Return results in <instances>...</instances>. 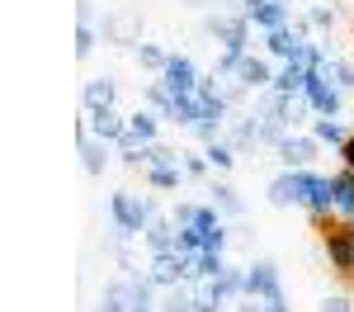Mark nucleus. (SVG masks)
<instances>
[{
    "label": "nucleus",
    "instance_id": "1",
    "mask_svg": "<svg viewBox=\"0 0 354 312\" xmlns=\"http://www.w3.org/2000/svg\"><path fill=\"white\" fill-rule=\"evenodd\" d=\"M156 218V203L151 199L133 194V190H118L109 199V223H113V241H133L147 232V223Z\"/></svg>",
    "mask_w": 354,
    "mask_h": 312
},
{
    "label": "nucleus",
    "instance_id": "10",
    "mask_svg": "<svg viewBox=\"0 0 354 312\" xmlns=\"http://www.w3.org/2000/svg\"><path fill=\"white\" fill-rule=\"evenodd\" d=\"M241 15L250 19V28H260V33L288 28V5H283V0H245Z\"/></svg>",
    "mask_w": 354,
    "mask_h": 312
},
{
    "label": "nucleus",
    "instance_id": "12",
    "mask_svg": "<svg viewBox=\"0 0 354 312\" xmlns=\"http://www.w3.org/2000/svg\"><path fill=\"white\" fill-rule=\"evenodd\" d=\"M208 284H213V293H218V303H222L227 312H232V308L245 298V270H236V265H227L218 279H208Z\"/></svg>",
    "mask_w": 354,
    "mask_h": 312
},
{
    "label": "nucleus",
    "instance_id": "18",
    "mask_svg": "<svg viewBox=\"0 0 354 312\" xmlns=\"http://www.w3.org/2000/svg\"><path fill=\"white\" fill-rule=\"evenodd\" d=\"M208 194H213V208H218V213H227V218H241V213H245L241 194H236L227 180H218V175L208 180Z\"/></svg>",
    "mask_w": 354,
    "mask_h": 312
},
{
    "label": "nucleus",
    "instance_id": "20",
    "mask_svg": "<svg viewBox=\"0 0 354 312\" xmlns=\"http://www.w3.org/2000/svg\"><path fill=\"white\" fill-rule=\"evenodd\" d=\"M312 138L322 142V147H345L350 128H345L340 118H312Z\"/></svg>",
    "mask_w": 354,
    "mask_h": 312
},
{
    "label": "nucleus",
    "instance_id": "33",
    "mask_svg": "<svg viewBox=\"0 0 354 312\" xmlns=\"http://www.w3.org/2000/svg\"><path fill=\"white\" fill-rule=\"evenodd\" d=\"M317 312H354V303H350V293H330V298H322Z\"/></svg>",
    "mask_w": 354,
    "mask_h": 312
},
{
    "label": "nucleus",
    "instance_id": "31",
    "mask_svg": "<svg viewBox=\"0 0 354 312\" xmlns=\"http://www.w3.org/2000/svg\"><path fill=\"white\" fill-rule=\"evenodd\" d=\"M194 312H227L213 293V284H194Z\"/></svg>",
    "mask_w": 354,
    "mask_h": 312
},
{
    "label": "nucleus",
    "instance_id": "4",
    "mask_svg": "<svg viewBox=\"0 0 354 312\" xmlns=\"http://www.w3.org/2000/svg\"><path fill=\"white\" fill-rule=\"evenodd\" d=\"M245 298H255V303H274V298H283V284H279V265H274V260H255V265H245Z\"/></svg>",
    "mask_w": 354,
    "mask_h": 312
},
{
    "label": "nucleus",
    "instance_id": "6",
    "mask_svg": "<svg viewBox=\"0 0 354 312\" xmlns=\"http://www.w3.org/2000/svg\"><path fill=\"white\" fill-rule=\"evenodd\" d=\"M302 95H307V104H312V113H317V118H340L345 90L330 81V76H322V71H317V76L307 81V90H302Z\"/></svg>",
    "mask_w": 354,
    "mask_h": 312
},
{
    "label": "nucleus",
    "instance_id": "3",
    "mask_svg": "<svg viewBox=\"0 0 354 312\" xmlns=\"http://www.w3.org/2000/svg\"><path fill=\"white\" fill-rule=\"evenodd\" d=\"M326 223V260L335 275H354V223L350 218H340V223H330V218H322Z\"/></svg>",
    "mask_w": 354,
    "mask_h": 312
},
{
    "label": "nucleus",
    "instance_id": "36",
    "mask_svg": "<svg viewBox=\"0 0 354 312\" xmlns=\"http://www.w3.org/2000/svg\"><path fill=\"white\" fill-rule=\"evenodd\" d=\"M312 5H317V0H312Z\"/></svg>",
    "mask_w": 354,
    "mask_h": 312
},
{
    "label": "nucleus",
    "instance_id": "11",
    "mask_svg": "<svg viewBox=\"0 0 354 312\" xmlns=\"http://www.w3.org/2000/svg\"><path fill=\"white\" fill-rule=\"evenodd\" d=\"M85 138H100V142H118L123 133H128V118L118 109H90L85 113Z\"/></svg>",
    "mask_w": 354,
    "mask_h": 312
},
{
    "label": "nucleus",
    "instance_id": "25",
    "mask_svg": "<svg viewBox=\"0 0 354 312\" xmlns=\"http://www.w3.org/2000/svg\"><path fill=\"white\" fill-rule=\"evenodd\" d=\"M161 312H194V288H189V284L161 288Z\"/></svg>",
    "mask_w": 354,
    "mask_h": 312
},
{
    "label": "nucleus",
    "instance_id": "14",
    "mask_svg": "<svg viewBox=\"0 0 354 312\" xmlns=\"http://www.w3.org/2000/svg\"><path fill=\"white\" fill-rule=\"evenodd\" d=\"M100 38H109V43H133L137 48V15L133 10H113V15H104Z\"/></svg>",
    "mask_w": 354,
    "mask_h": 312
},
{
    "label": "nucleus",
    "instance_id": "21",
    "mask_svg": "<svg viewBox=\"0 0 354 312\" xmlns=\"http://www.w3.org/2000/svg\"><path fill=\"white\" fill-rule=\"evenodd\" d=\"M203 156H208V166H213V175H227V170L236 166V147H232L227 138L208 142V147H203Z\"/></svg>",
    "mask_w": 354,
    "mask_h": 312
},
{
    "label": "nucleus",
    "instance_id": "2",
    "mask_svg": "<svg viewBox=\"0 0 354 312\" xmlns=\"http://www.w3.org/2000/svg\"><path fill=\"white\" fill-rule=\"evenodd\" d=\"M203 33L218 38L222 53H236V57L250 53V19H245L241 10H213V15H203Z\"/></svg>",
    "mask_w": 354,
    "mask_h": 312
},
{
    "label": "nucleus",
    "instance_id": "17",
    "mask_svg": "<svg viewBox=\"0 0 354 312\" xmlns=\"http://www.w3.org/2000/svg\"><path fill=\"white\" fill-rule=\"evenodd\" d=\"M142 241L151 246V255L156 251H175V218H161V213H156V218L147 223V232H142Z\"/></svg>",
    "mask_w": 354,
    "mask_h": 312
},
{
    "label": "nucleus",
    "instance_id": "9",
    "mask_svg": "<svg viewBox=\"0 0 354 312\" xmlns=\"http://www.w3.org/2000/svg\"><path fill=\"white\" fill-rule=\"evenodd\" d=\"M232 81L241 85V90H250V95H260V90H270V85H274V62H270V57H260V53H245Z\"/></svg>",
    "mask_w": 354,
    "mask_h": 312
},
{
    "label": "nucleus",
    "instance_id": "5",
    "mask_svg": "<svg viewBox=\"0 0 354 312\" xmlns=\"http://www.w3.org/2000/svg\"><path fill=\"white\" fill-rule=\"evenodd\" d=\"M161 85L175 95V100H185V95H194L198 85H203V71L194 66L189 57H180V53H170V62H165V71H161Z\"/></svg>",
    "mask_w": 354,
    "mask_h": 312
},
{
    "label": "nucleus",
    "instance_id": "27",
    "mask_svg": "<svg viewBox=\"0 0 354 312\" xmlns=\"http://www.w3.org/2000/svg\"><path fill=\"white\" fill-rule=\"evenodd\" d=\"M322 76H330V81L340 85L345 95L354 90V62H340V57H326V66H322Z\"/></svg>",
    "mask_w": 354,
    "mask_h": 312
},
{
    "label": "nucleus",
    "instance_id": "28",
    "mask_svg": "<svg viewBox=\"0 0 354 312\" xmlns=\"http://www.w3.org/2000/svg\"><path fill=\"white\" fill-rule=\"evenodd\" d=\"M133 57L142 62V66H147V71H156V76H161V71H165V62H170V53H165V48H156V43H137Z\"/></svg>",
    "mask_w": 354,
    "mask_h": 312
},
{
    "label": "nucleus",
    "instance_id": "15",
    "mask_svg": "<svg viewBox=\"0 0 354 312\" xmlns=\"http://www.w3.org/2000/svg\"><path fill=\"white\" fill-rule=\"evenodd\" d=\"M113 95H118V81H113V76H95V81H85V90H81L85 113H90V109H113Z\"/></svg>",
    "mask_w": 354,
    "mask_h": 312
},
{
    "label": "nucleus",
    "instance_id": "8",
    "mask_svg": "<svg viewBox=\"0 0 354 312\" xmlns=\"http://www.w3.org/2000/svg\"><path fill=\"white\" fill-rule=\"evenodd\" d=\"M317 147H322V142L312 138V133H288V138L274 147V156L283 161V170H307L312 156H317Z\"/></svg>",
    "mask_w": 354,
    "mask_h": 312
},
{
    "label": "nucleus",
    "instance_id": "23",
    "mask_svg": "<svg viewBox=\"0 0 354 312\" xmlns=\"http://www.w3.org/2000/svg\"><path fill=\"white\" fill-rule=\"evenodd\" d=\"M147 109L156 113V118H170V123H175V95H170L161 81L147 85Z\"/></svg>",
    "mask_w": 354,
    "mask_h": 312
},
{
    "label": "nucleus",
    "instance_id": "22",
    "mask_svg": "<svg viewBox=\"0 0 354 312\" xmlns=\"http://www.w3.org/2000/svg\"><path fill=\"white\" fill-rule=\"evenodd\" d=\"M335 218H350L354 223V170L335 175Z\"/></svg>",
    "mask_w": 354,
    "mask_h": 312
},
{
    "label": "nucleus",
    "instance_id": "16",
    "mask_svg": "<svg viewBox=\"0 0 354 312\" xmlns=\"http://www.w3.org/2000/svg\"><path fill=\"white\" fill-rule=\"evenodd\" d=\"M185 260H189V284H208L227 270L222 251H198V255H185Z\"/></svg>",
    "mask_w": 354,
    "mask_h": 312
},
{
    "label": "nucleus",
    "instance_id": "7",
    "mask_svg": "<svg viewBox=\"0 0 354 312\" xmlns=\"http://www.w3.org/2000/svg\"><path fill=\"white\" fill-rule=\"evenodd\" d=\"M147 279L156 288H175V284H189V260L180 251H156L147 265Z\"/></svg>",
    "mask_w": 354,
    "mask_h": 312
},
{
    "label": "nucleus",
    "instance_id": "19",
    "mask_svg": "<svg viewBox=\"0 0 354 312\" xmlns=\"http://www.w3.org/2000/svg\"><path fill=\"white\" fill-rule=\"evenodd\" d=\"M95 312H133V275H123L118 284H109Z\"/></svg>",
    "mask_w": 354,
    "mask_h": 312
},
{
    "label": "nucleus",
    "instance_id": "34",
    "mask_svg": "<svg viewBox=\"0 0 354 312\" xmlns=\"http://www.w3.org/2000/svg\"><path fill=\"white\" fill-rule=\"evenodd\" d=\"M76 19H81V28H100V10H95L90 0H81V10H76Z\"/></svg>",
    "mask_w": 354,
    "mask_h": 312
},
{
    "label": "nucleus",
    "instance_id": "13",
    "mask_svg": "<svg viewBox=\"0 0 354 312\" xmlns=\"http://www.w3.org/2000/svg\"><path fill=\"white\" fill-rule=\"evenodd\" d=\"M109 156H118V152H113V142H100V138H85V133H81V166H85L90 180H100V175H104Z\"/></svg>",
    "mask_w": 354,
    "mask_h": 312
},
{
    "label": "nucleus",
    "instance_id": "24",
    "mask_svg": "<svg viewBox=\"0 0 354 312\" xmlns=\"http://www.w3.org/2000/svg\"><path fill=\"white\" fill-rule=\"evenodd\" d=\"M147 185L151 190H180L185 185V166H147Z\"/></svg>",
    "mask_w": 354,
    "mask_h": 312
},
{
    "label": "nucleus",
    "instance_id": "26",
    "mask_svg": "<svg viewBox=\"0 0 354 312\" xmlns=\"http://www.w3.org/2000/svg\"><path fill=\"white\" fill-rule=\"evenodd\" d=\"M302 19H307V28L330 33V28H335V19H340V10H335V5H326V0H317V5H307V15H302Z\"/></svg>",
    "mask_w": 354,
    "mask_h": 312
},
{
    "label": "nucleus",
    "instance_id": "32",
    "mask_svg": "<svg viewBox=\"0 0 354 312\" xmlns=\"http://www.w3.org/2000/svg\"><path fill=\"white\" fill-rule=\"evenodd\" d=\"M100 43V28H76V57H90Z\"/></svg>",
    "mask_w": 354,
    "mask_h": 312
},
{
    "label": "nucleus",
    "instance_id": "29",
    "mask_svg": "<svg viewBox=\"0 0 354 312\" xmlns=\"http://www.w3.org/2000/svg\"><path fill=\"white\" fill-rule=\"evenodd\" d=\"M180 166H185V180H213V166H208V156H203V152H185V156H180Z\"/></svg>",
    "mask_w": 354,
    "mask_h": 312
},
{
    "label": "nucleus",
    "instance_id": "30",
    "mask_svg": "<svg viewBox=\"0 0 354 312\" xmlns=\"http://www.w3.org/2000/svg\"><path fill=\"white\" fill-rule=\"evenodd\" d=\"M142 156H147V166H180L185 152H175V147H165V142H151Z\"/></svg>",
    "mask_w": 354,
    "mask_h": 312
},
{
    "label": "nucleus",
    "instance_id": "35",
    "mask_svg": "<svg viewBox=\"0 0 354 312\" xmlns=\"http://www.w3.org/2000/svg\"><path fill=\"white\" fill-rule=\"evenodd\" d=\"M340 156H345V170H354V128H350V138H345V147H340Z\"/></svg>",
    "mask_w": 354,
    "mask_h": 312
}]
</instances>
